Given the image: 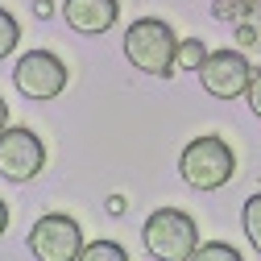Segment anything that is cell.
Wrapping results in <instances>:
<instances>
[{"instance_id": "1", "label": "cell", "mask_w": 261, "mask_h": 261, "mask_svg": "<svg viewBox=\"0 0 261 261\" xmlns=\"http://www.w3.org/2000/svg\"><path fill=\"white\" fill-rule=\"evenodd\" d=\"M174 50H178L174 29L166 21H158V17H141V21H133L124 29V58L145 75L166 79L174 71Z\"/></svg>"}, {"instance_id": "2", "label": "cell", "mask_w": 261, "mask_h": 261, "mask_svg": "<svg viewBox=\"0 0 261 261\" xmlns=\"http://www.w3.org/2000/svg\"><path fill=\"white\" fill-rule=\"evenodd\" d=\"M178 174H182V182L195 187V191H220L228 178L237 174V158H232V149H228L224 137H212V133H207V137H195V141L182 149Z\"/></svg>"}, {"instance_id": "3", "label": "cell", "mask_w": 261, "mask_h": 261, "mask_svg": "<svg viewBox=\"0 0 261 261\" xmlns=\"http://www.w3.org/2000/svg\"><path fill=\"white\" fill-rule=\"evenodd\" d=\"M141 237H145L149 257H158V261H191V253L199 249V228L178 207H158L145 220Z\"/></svg>"}, {"instance_id": "4", "label": "cell", "mask_w": 261, "mask_h": 261, "mask_svg": "<svg viewBox=\"0 0 261 261\" xmlns=\"http://www.w3.org/2000/svg\"><path fill=\"white\" fill-rule=\"evenodd\" d=\"M13 83H17V91L25 100H54L67 87V62L58 54H50V50H29V54L17 58Z\"/></svg>"}, {"instance_id": "5", "label": "cell", "mask_w": 261, "mask_h": 261, "mask_svg": "<svg viewBox=\"0 0 261 261\" xmlns=\"http://www.w3.org/2000/svg\"><path fill=\"white\" fill-rule=\"evenodd\" d=\"M42 166H46V145L34 128L13 124V128L0 133V178L29 182V178L42 174Z\"/></svg>"}, {"instance_id": "6", "label": "cell", "mask_w": 261, "mask_h": 261, "mask_svg": "<svg viewBox=\"0 0 261 261\" xmlns=\"http://www.w3.org/2000/svg\"><path fill=\"white\" fill-rule=\"evenodd\" d=\"M83 249V232L71 216L62 212H50L42 216L34 228H29V253L38 261H75Z\"/></svg>"}, {"instance_id": "7", "label": "cell", "mask_w": 261, "mask_h": 261, "mask_svg": "<svg viewBox=\"0 0 261 261\" xmlns=\"http://www.w3.org/2000/svg\"><path fill=\"white\" fill-rule=\"evenodd\" d=\"M249 79H253V67L237 50H216L199 67V83H203L207 95H216V100H237V95H245Z\"/></svg>"}, {"instance_id": "8", "label": "cell", "mask_w": 261, "mask_h": 261, "mask_svg": "<svg viewBox=\"0 0 261 261\" xmlns=\"http://www.w3.org/2000/svg\"><path fill=\"white\" fill-rule=\"evenodd\" d=\"M62 17L75 34H87V38H100L116 25L120 17V5L116 0H62Z\"/></svg>"}, {"instance_id": "9", "label": "cell", "mask_w": 261, "mask_h": 261, "mask_svg": "<svg viewBox=\"0 0 261 261\" xmlns=\"http://www.w3.org/2000/svg\"><path fill=\"white\" fill-rule=\"evenodd\" d=\"M241 224H245V237H249V245H253V249L261 253V191H257V195H249V199H245Z\"/></svg>"}, {"instance_id": "10", "label": "cell", "mask_w": 261, "mask_h": 261, "mask_svg": "<svg viewBox=\"0 0 261 261\" xmlns=\"http://www.w3.org/2000/svg\"><path fill=\"white\" fill-rule=\"evenodd\" d=\"M75 261H128V253H124L116 241H91V245L79 249Z\"/></svg>"}, {"instance_id": "11", "label": "cell", "mask_w": 261, "mask_h": 261, "mask_svg": "<svg viewBox=\"0 0 261 261\" xmlns=\"http://www.w3.org/2000/svg\"><path fill=\"white\" fill-rule=\"evenodd\" d=\"M203 58H207L203 42H199V38H187V42H178V50H174V71H178V67L199 71V67H203Z\"/></svg>"}, {"instance_id": "12", "label": "cell", "mask_w": 261, "mask_h": 261, "mask_svg": "<svg viewBox=\"0 0 261 261\" xmlns=\"http://www.w3.org/2000/svg\"><path fill=\"white\" fill-rule=\"evenodd\" d=\"M17 42H21V25H17V17H13L9 9H0V58H9V54L17 50Z\"/></svg>"}, {"instance_id": "13", "label": "cell", "mask_w": 261, "mask_h": 261, "mask_svg": "<svg viewBox=\"0 0 261 261\" xmlns=\"http://www.w3.org/2000/svg\"><path fill=\"white\" fill-rule=\"evenodd\" d=\"M191 261H245L232 245H224V241H207V245H199L191 253Z\"/></svg>"}, {"instance_id": "14", "label": "cell", "mask_w": 261, "mask_h": 261, "mask_svg": "<svg viewBox=\"0 0 261 261\" xmlns=\"http://www.w3.org/2000/svg\"><path fill=\"white\" fill-rule=\"evenodd\" d=\"M245 100H249L253 116H261V71H253V79H249V87H245Z\"/></svg>"}, {"instance_id": "15", "label": "cell", "mask_w": 261, "mask_h": 261, "mask_svg": "<svg viewBox=\"0 0 261 261\" xmlns=\"http://www.w3.org/2000/svg\"><path fill=\"white\" fill-rule=\"evenodd\" d=\"M9 128V104H5V95H0V133Z\"/></svg>"}, {"instance_id": "16", "label": "cell", "mask_w": 261, "mask_h": 261, "mask_svg": "<svg viewBox=\"0 0 261 261\" xmlns=\"http://www.w3.org/2000/svg\"><path fill=\"white\" fill-rule=\"evenodd\" d=\"M9 228V207H5V199H0V232Z\"/></svg>"}]
</instances>
